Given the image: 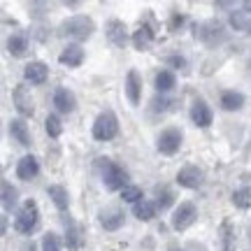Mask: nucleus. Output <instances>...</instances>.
Wrapping results in <instances>:
<instances>
[{
    "mask_svg": "<svg viewBox=\"0 0 251 251\" xmlns=\"http://www.w3.org/2000/svg\"><path fill=\"white\" fill-rule=\"evenodd\" d=\"M244 105V96L240 91H226L221 96V107L228 109V112H235V109H242Z\"/></svg>",
    "mask_w": 251,
    "mask_h": 251,
    "instance_id": "23",
    "label": "nucleus"
},
{
    "mask_svg": "<svg viewBox=\"0 0 251 251\" xmlns=\"http://www.w3.org/2000/svg\"><path fill=\"white\" fill-rule=\"evenodd\" d=\"M172 205V193L170 191H163V193H158V200H156V207L161 209V212H165L168 207Z\"/></svg>",
    "mask_w": 251,
    "mask_h": 251,
    "instance_id": "32",
    "label": "nucleus"
},
{
    "mask_svg": "<svg viewBox=\"0 0 251 251\" xmlns=\"http://www.w3.org/2000/svg\"><path fill=\"white\" fill-rule=\"evenodd\" d=\"M54 105L56 109L61 112V114H70V112H75V107H77V98H75V93L68 89H58L54 93Z\"/></svg>",
    "mask_w": 251,
    "mask_h": 251,
    "instance_id": "16",
    "label": "nucleus"
},
{
    "mask_svg": "<svg viewBox=\"0 0 251 251\" xmlns=\"http://www.w3.org/2000/svg\"><path fill=\"white\" fill-rule=\"evenodd\" d=\"M117 133H119L117 114L109 112V109H105L102 114H98L96 124H93V137L100 140V142H107V140H112Z\"/></svg>",
    "mask_w": 251,
    "mask_h": 251,
    "instance_id": "4",
    "label": "nucleus"
},
{
    "mask_svg": "<svg viewBox=\"0 0 251 251\" xmlns=\"http://www.w3.org/2000/svg\"><path fill=\"white\" fill-rule=\"evenodd\" d=\"M121 198H124L126 202H133V205H137L140 200H144V198H142V188L133 186V184H128V186L121 191Z\"/></svg>",
    "mask_w": 251,
    "mask_h": 251,
    "instance_id": "28",
    "label": "nucleus"
},
{
    "mask_svg": "<svg viewBox=\"0 0 251 251\" xmlns=\"http://www.w3.org/2000/svg\"><path fill=\"white\" fill-rule=\"evenodd\" d=\"M42 251H61V242L56 233H47L42 237Z\"/></svg>",
    "mask_w": 251,
    "mask_h": 251,
    "instance_id": "30",
    "label": "nucleus"
},
{
    "mask_svg": "<svg viewBox=\"0 0 251 251\" xmlns=\"http://www.w3.org/2000/svg\"><path fill=\"white\" fill-rule=\"evenodd\" d=\"M63 228H65V244H68V249L77 251L81 247V230L70 214H63Z\"/></svg>",
    "mask_w": 251,
    "mask_h": 251,
    "instance_id": "11",
    "label": "nucleus"
},
{
    "mask_svg": "<svg viewBox=\"0 0 251 251\" xmlns=\"http://www.w3.org/2000/svg\"><path fill=\"white\" fill-rule=\"evenodd\" d=\"M58 61H61L63 65H68V68H79L81 63H84V49H81L79 45H68L61 51Z\"/></svg>",
    "mask_w": 251,
    "mask_h": 251,
    "instance_id": "17",
    "label": "nucleus"
},
{
    "mask_svg": "<svg viewBox=\"0 0 251 251\" xmlns=\"http://www.w3.org/2000/svg\"><path fill=\"white\" fill-rule=\"evenodd\" d=\"M219 9H233V2H216Z\"/></svg>",
    "mask_w": 251,
    "mask_h": 251,
    "instance_id": "36",
    "label": "nucleus"
},
{
    "mask_svg": "<svg viewBox=\"0 0 251 251\" xmlns=\"http://www.w3.org/2000/svg\"><path fill=\"white\" fill-rule=\"evenodd\" d=\"M126 96L130 100V105H140V100H142V79H140L137 70H128V75H126Z\"/></svg>",
    "mask_w": 251,
    "mask_h": 251,
    "instance_id": "14",
    "label": "nucleus"
},
{
    "mask_svg": "<svg viewBox=\"0 0 251 251\" xmlns=\"http://www.w3.org/2000/svg\"><path fill=\"white\" fill-rule=\"evenodd\" d=\"M14 205H17V188L9 181H2V207H5V212H9Z\"/></svg>",
    "mask_w": 251,
    "mask_h": 251,
    "instance_id": "26",
    "label": "nucleus"
},
{
    "mask_svg": "<svg viewBox=\"0 0 251 251\" xmlns=\"http://www.w3.org/2000/svg\"><path fill=\"white\" fill-rule=\"evenodd\" d=\"M247 12H233L230 14V26L235 30H249V24H247V17H244Z\"/></svg>",
    "mask_w": 251,
    "mask_h": 251,
    "instance_id": "31",
    "label": "nucleus"
},
{
    "mask_svg": "<svg viewBox=\"0 0 251 251\" xmlns=\"http://www.w3.org/2000/svg\"><path fill=\"white\" fill-rule=\"evenodd\" d=\"M45 130L49 137H58V135L63 133V124H61V119L56 117V114H49L45 121Z\"/></svg>",
    "mask_w": 251,
    "mask_h": 251,
    "instance_id": "27",
    "label": "nucleus"
},
{
    "mask_svg": "<svg viewBox=\"0 0 251 251\" xmlns=\"http://www.w3.org/2000/svg\"><path fill=\"white\" fill-rule=\"evenodd\" d=\"M9 135L17 140L21 147H30V130H28V126H26V121L24 119H12L9 121Z\"/></svg>",
    "mask_w": 251,
    "mask_h": 251,
    "instance_id": "18",
    "label": "nucleus"
},
{
    "mask_svg": "<svg viewBox=\"0 0 251 251\" xmlns=\"http://www.w3.org/2000/svg\"><path fill=\"white\" fill-rule=\"evenodd\" d=\"M37 172H40V161H37L35 156H24V158L17 163V177L19 179L30 181L37 177Z\"/></svg>",
    "mask_w": 251,
    "mask_h": 251,
    "instance_id": "15",
    "label": "nucleus"
},
{
    "mask_svg": "<svg viewBox=\"0 0 251 251\" xmlns=\"http://www.w3.org/2000/svg\"><path fill=\"white\" fill-rule=\"evenodd\" d=\"M21 251H37V244L35 242H26L21 247Z\"/></svg>",
    "mask_w": 251,
    "mask_h": 251,
    "instance_id": "35",
    "label": "nucleus"
},
{
    "mask_svg": "<svg viewBox=\"0 0 251 251\" xmlns=\"http://www.w3.org/2000/svg\"><path fill=\"white\" fill-rule=\"evenodd\" d=\"M93 30H96L93 19L84 17V14L70 17L68 21H63V24H61V35L75 40V45H77V42H84V40H89V37L93 35Z\"/></svg>",
    "mask_w": 251,
    "mask_h": 251,
    "instance_id": "1",
    "label": "nucleus"
},
{
    "mask_svg": "<svg viewBox=\"0 0 251 251\" xmlns=\"http://www.w3.org/2000/svg\"><path fill=\"white\" fill-rule=\"evenodd\" d=\"M168 251H181V249L177 247V244H170V249H168Z\"/></svg>",
    "mask_w": 251,
    "mask_h": 251,
    "instance_id": "38",
    "label": "nucleus"
},
{
    "mask_svg": "<svg viewBox=\"0 0 251 251\" xmlns=\"http://www.w3.org/2000/svg\"><path fill=\"white\" fill-rule=\"evenodd\" d=\"M242 9H244V12H251V0H244V2H242Z\"/></svg>",
    "mask_w": 251,
    "mask_h": 251,
    "instance_id": "37",
    "label": "nucleus"
},
{
    "mask_svg": "<svg viewBox=\"0 0 251 251\" xmlns=\"http://www.w3.org/2000/svg\"><path fill=\"white\" fill-rule=\"evenodd\" d=\"M156 212H158V207H156V202H151V200H140L137 205H133V214L140 219V221H151L153 216H156Z\"/></svg>",
    "mask_w": 251,
    "mask_h": 251,
    "instance_id": "22",
    "label": "nucleus"
},
{
    "mask_svg": "<svg viewBox=\"0 0 251 251\" xmlns=\"http://www.w3.org/2000/svg\"><path fill=\"white\" fill-rule=\"evenodd\" d=\"M202 170L198 168V165H186V168H181L177 172V184L184 188H198L202 184Z\"/></svg>",
    "mask_w": 251,
    "mask_h": 251,
    "instance_id": "10",
    "label": "nucleus"
},
{
    "mask_svg": "<svg viewBox=\"0 0 251 251\" xmlns=\"http://www.w3.org/2000/svg\"><path fill=\"white\" fill-rule=\"evenodd\" d=\"M191 119H193V124H196L198 128H207V126L212 124L214 114H212V109H209V105H207L205 100L198 98L196 102H193V107H191Z\"/></svg>",
    "mask_w": 251,
    "mask_h": 251,
    "instance_id": "13",
    "label": "nucleus"
},
{
    "mask_svg": "<svg viewBox=\"0 0 251 251\" xmlns=\"http://www.w3.org/2000/svg\"><path fill=\"white\" fill-rule=\"evenodd\" d=\"M247 33H251V21H249V30H247Z\"/></svg>",
    "mask_w": 251,
    "mask_h": 251,
    "instance_id": "39",
    "label": "nucleus"
},
{
    "mask_svg": "<svg viewBox=\"0 0 251 251\" xmlns=\"http://www.w3.org/2000/svg\"><path fill=\"white\" fill-rule=\"evenodd\" d=\"M105 33H107V40L114 47H126V42H128V28L119 19H109L107 26H105Z\"/></svg>",
    "mask_w": 251,
    "mask_h": 251,
    "instance_id": "9",
    "label": "nucleus"
},
{
    "mask_svg": "<svg viewBox=\"0 0 251 251\" xmlns=\"http://www.w3.org/2000/svg\"><path fill=\"white\" fill-rule=\"evenodd\" d=\"M47 196L51 198V202H54L61 212H65V209L70 207V196H68V191L63 186H58V184H51V186L47 188Z\"/></svg>",
    "mask_w": 251,
    "mask_h": 251,
    "instance_id": "20",
    "label": "nucleus"
},
{
    "mask_svg": "<svg viewBox=\"0 0 251 251\" xmlns=\"http://www.w3.org/2000/svg\"><path fill=\"white\" fill-rule=\"evenodd\" d=\"M156 147H158V151L165 153V156L177 153V151H179V147H181V133L177 130V128H165V130L158 135V142H156Z\"/></svg>",
    "mask_w": 251,
    "mask_h": 251,
    "instance_id": "8",
    "label": "nucleus"
},
{
    "mask_svg": "<svg viewBox=\"0 0 251 251\" xmlns=\"http://www.w3.org/2000/svg\"><path fill=\"white\" fill-rule=\"evenodd\" d=\"M196 219H198V207L193 202H181L175 209V214H172V228L175 230H186V228L196 224Z\"/></svg>",
    "mask_w": 251,
    "mask_h": 251,
    "instance_id": "5",
    "label": "nucleus"
},
{
    "mask_svg": "<svg viewBox=\"0 0 251 251\" xmlns=\"http://www.w3.org/2000/svg\"><path fill=\"white\" fill-rule=\"evenodd\" d=\"M153 42V30L149 26H140V30H135L133 35V47L137 51H147Z\"/></svg>",
    "mask_w": 251,
    "mask_h": 251,
    "instance_id": "21",
    "label": "nucleus"
},
{
    "mask_svg": "<svg viewBox=\"0 0 251 251\" xmlns=\"http://www.w3.org/2000/svg\"><path fill=\"white\" fill-rule=\"evenodd\" d=\"M230 226L224 224V251H230Z\"/></svg>",
    "mask_w": 251,
    "mask_h": 251,
    "instance_id": "33",
    "label": "nucleus"
},
{
    "mask_svg": "<svg viewBox=\"0 0 251 251\" xmlns=\"http://www.w3.org/2000/svg\"><path fill=\"white\" fill-rule=\"evenodd\" d=\"M7 51L14 56V58L26 56V51H28V40H26V37H21V35H12L7 40Z\"/></svg>",
    "mask_w": 251,
    "mask_h": 251,
    "instance_id": "24",
    "label": "nucleus"
},
{
    "mask_svg": "<svg viewBox=\"0 0 251 251\" xmlns=\"http://www.w3.org/2000/svg\"><path fill=\"white\" fill-rule=\"evenodd\" d=\"M98 165L102 168V184L107 191H124L128 186V172L121 165L112 163L109 158H98Z\"/></svg>",
    "mask_w": 251,
    "mask_h": 251,
    "instance_id": "2",
    "label": "nucleus"
},
{
    "mask_svg": "<svg viewBox=\"0 0 251 251\" xmlns=\"http://www.w3.org/2000/svg\"><path fill=\"white\" fill-rule=\"evenodd\" d=\"M196 37H200L205 45L209 47H216L221 45L226 40V30L221 24H214V21H207L202 26H196Z\"/></svg>",
    "mask_w": 251,
    "mask_h": 251,
    "instance_id": "6",
    "label": "nucleus"
},
{
    "mask_svg": "<svg viewBox=\"0 0 251 251\" xmlns=\"http://www.w3.org/2000/svg\"><path fill=\"white\" fill-rule=\"evenodd\" d=\"M124 219H126V214L119 207H107V209L100 212V224H102V228L109 230V233L119 230V228L124 226Z\"/></svg>",
    "mask_w": 251,
    "mask_h": 251,
    "instance_id": "12",
    "label": "nucleus"
},
{
    "mask_svg": "<svg viewBox=\"0 0 251 251\" xmlns=\"http://www.w3.org/2000/svg\"><path fill=\"white\" fill-rule=\"evenodd\" d=\"M47 75H49V68H47L42 61L28 63L26 70H24V77H26L30 84H45V81H47Z\"/></svg>",
    "mask_w": 251,
    "mask_h": 251,
    "instance_id": "19",
    "label": "nucleus"
},
{
    "mask_svg": "<svg viewBox=\"0 0 251 251\" xmlns=\"http://www.w3.org/2000/svg\"><path fill=\"white\" fill-rule=\"evenodd\" d=\"M12 100H14V107L21 117H33L35 112V102H33V96H30V89L24 86V84H17L14 86V93H12Z\"/></svg>",
    "mask_w": 251,
    "mask_h": 251,
    "instance_id": "7",
    "label": "nucleus"
},
{
    "mask_svg": "<svg viewBox=\"0 0 251 251\" xmlns=\"http://www.w3.org/2000/svg\"><path fill=\"white\" fill-rule=\"evenodd\" d=\"M40 221V209H37L35 200H26L24 205L19 207L17 216H14V230L21 235H30L37 228Z\"/></svg>",
    "mask_w": 251,
    "mask_h": 251,
    "instance_id": "3",
    "label": "nucleus"
},
{
    "mask_svg": "<svg viewBox=\"0 0 251 251\" xmlns=\"http://www.w3.org/2000/svg\"><path fill=\"white\" fill-rule=\"evenodd\" d=\"M175 84H177V79H175V72L161 70L158 75H156V89L161 91V93H168V91H172V89H175Z\"/></svg>",
    "mask_w": 251,
    "mask_h": 251,
    "instance_id": "25",
    "label": "nucleus"
},
{
    "mask_svg": "<svg viewBox=\"0 0 251 251\" xmlns=\"http://www.w3.org/2000/svg\"><path fill=\"white\" fill-rule=\"evenodd\" d=\"M170 63L175 65V68H186V61H184V58H179V56H172Z\"/></svg>",
    "mask_w": 251,
    "mask_h": 251,
    "instance_id": "34",
    "label": "nucleus"
},
{
    "mask_svg": "<svg viewBox=\"0 0 251 251\" xmlns=\"http://www.w3.org/2000/svg\"><path fill=\"white\" fill-rule=\"evenodd\" d=\"M233 205L240 207V209H247L251 205V191L249 188H240L233 193Z\"/></svg>",
    "mask_w": 251,
    "mask_h": 251,
    "instance_id": "29",
    "label": "nucleus"
}]
</instances>
